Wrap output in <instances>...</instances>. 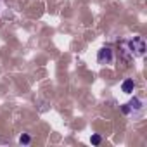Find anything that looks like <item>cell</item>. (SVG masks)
<instances>
[{"instance_id": "cell-3", "label": "cell", "mask_w": 147, "mask_h": 147, "mask_svg": "<svg viewBox=\"0 0 147 147\" xmlns=\"http://www.w3.org/2000/svg\"><path fill=\"white\" fill-rule=\"evenodd\" d=\"M116 61V55H114V50L111 47H102L97 54V62L100 66H113Z\"/></svg>"}, {"instance_id": "cell-1", "label": "cell", "mask_w": 147, "mask_h": 147, "mask_svg": "<svg viewBox=\"0 0 147 147\" xmlns=\"http://www.w3.org/2000/svg\"><path fill=\"white\" fill-rule=\"evenodd\" d=\"M144 107H145V102H144L142 99H138V97H133L131 100H128L126 104L121 106V113H123L125 116H130V118L137 119V118L142 116Z\"/></svg>"}, {"instance_id": "cell-5", "label": "cell", "mask_w": 147, "mask_h": 147, "mask_svg": "<svg viewBox=\"0 0 147 147\" xmlns=\"http://www.w3.org/2000/svg\"><path fill=\"white\" fill-rule=\"evenodd\" d=\"M31 142V137L30 135H26V133H23L21 137H19V144H23V145H28Z\"/></svg>"}, {"instance_id": "cell-2", "label": "cell", "mask_w": 147, "mask_h": 147, "mask_svg": "<svg viewBox=\"0 0 147 147\" xmlns=\"http://www.w3.org/2000/svg\"><path fill=\"white\" fill-rule=\"evenodd\" d=\"M126 49L130 50V54H131L133 57H142V55L145 54L147 45H145V40H144L142 36H133V38H130V40L126 42Z\"/></svg>"}, {"instance_id": "cell-6", "label": "cell", "mask_w": 147, "mask_h": 147, "mask_svg": "<svg viewBox=\"0 0 147 147\" xmlns=\"http://www.w3.org/2000/svg\"><path fill=\"white\" fill-rule=\"evenodd\" d=\"M100 142H102L100 135H92V144H94V145H99Z\"/></svg>"}, {"instance_id": "cell-4", "label": "cell", "mask_w": 147, "mask_h": 147, "mask_svg": "<svg viewBox=\"0 0 147 147\" xmlns=\"http://www.w3.org/2000/svg\"><path fill=\"white\" fill-rule=\"evenodd\" d=\"M121 90H123L125 94H131V92L135 90V82H133L131 78H126V80L121 83Z\"/></svg>"}]
</instances>
